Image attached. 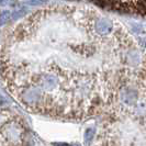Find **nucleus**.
Masks as SVG:
<instances>
[{
    "instance_id": "nucleus-1",
    "label": "nucleus",
    "mask_w": 146,
    "mask_h": 146,
    "mask_svg": "<svg viewBox=\"0 0 146 146\" xmlns=\"http://www.w3.org/2000/svg\"><path fill=\"white\" fill-rule=\"evenodd\" d=\"M92 135H94V131L91 130V129H89L87 131V133H86V136L88 137V139H90L91 137H92Z\"/></svg>"
}]
</instances>
